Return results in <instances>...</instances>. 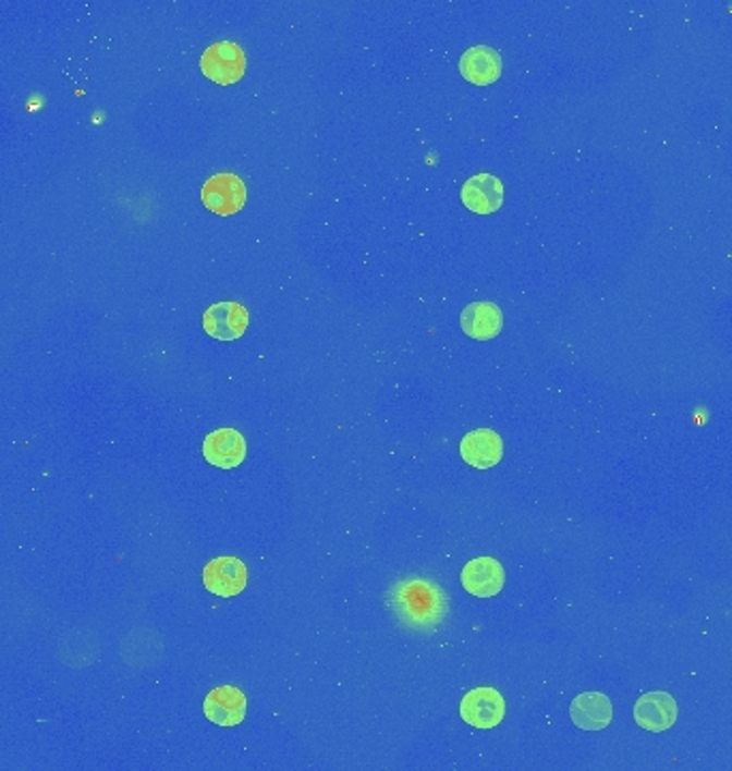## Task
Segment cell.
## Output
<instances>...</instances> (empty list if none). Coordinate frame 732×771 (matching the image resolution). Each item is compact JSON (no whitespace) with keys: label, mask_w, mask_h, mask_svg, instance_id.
I'll return each mask as SVG.
<instances>
[{"label":"cell","mask_w":732,"mask_h":771,"mask_svg":"<svg viewBox=\"0 0 732 771\" xmlns=\"http://www.w3.org/2000/svg\"><path fill=\"white\" fill-rule=\"evenodd\" d=\"M570 718L583 731H602L612 722V703L602 693H583L572 701Z\"/></svg>","instance_id":"cell-13"},{"label":"cell","mask_w":732,"mask_h":771,"mask_svg":"<svg viewBox=\"0 0 732 771\" xmlns=\"http://www.w3.org/2000/svg\"><path fill=\"white\" fill-rule=\"evenodd\" d=\"M204 713L217 726H239L246 715V697L236 686H217L204 701Z\"/></svg>","instance_id":"cell-8"},{"label":"cell","mask_w":732,"mask_h":771,"mask_svg":"<svg viewBox=\"0 0 732 771\" xmlns=\"http://www.w3.org/2000/svg\"><path fill=\"white\" fill-rule=\"evenodd\" d=\"M204 206L221 217L236 215L246 201V187L236 174L221 172L210 176L202 187Z\"/></svg>","instance_id":"cell-4"},{"label":"cell","mask_w":732,"mask_h":771,"mask_svg":"<svg viewBox=\"0 0 732 771\" xmlns=\"http://www.w3.org/2000/svg\"><path fill=\"white\" fill-rule=\"evenodd\" d=\"M501 63L503 61L497 50H492L488 46H474L461 57L459 69L467 82H472L476 86H488L499 79Z\"/></svg>","instance_id":"cell-14"},{"label":"cell","mask_w":732,"mask_h":771,"mask_svg":"<svg viewBox=\"0 0 732 771\" xmlns=\"http://www.w3.org/2000/svg\"><path fill=\"white\" fill-rule=\"evenodd\" d=\"M390 607L407 628L430 633L448 615L443 589L427 578H407L392 587Z\"/></svg>","instance_id":"cell-1"},{"label":"cell","mask_w":732,"mask_h":771,"mask_svg":"<svg viewBox=\"0 0 732 771\" xmlns=\"http://www.w3.org/2000/svg\"><path fill=\"white\" fill-rule=\"evenodd\" d=\"M202 450L210 465L219 469H236L246 458V440L241 431L223 427L206 436Z\"/></svg>","instance_id":"cell-7"},{"label":"cell","mask_w":732,"mask_h":771,"mask_svg":"<svg viewBox=\"0 0 732 771\" xmlns=\"http://www.w3.org/2000/svg\"><path fill=\"white\" fill-rule=\"evenodd\" d=\"M202 580L210 593L219 598H232L244 591L248 573L239 558H215L206 564Z\"/></svg>","instance_id":"cell-5"},{"label":"cell","mask_w":732,"mask_h":771,"mask_svg":"<svg viewBox=\"0 0 732 771\" xmlns=\"http://www.w3.org/2000/svg\"><path fill=\"white\" fill-rule=\"evenodd\" d=\"M461 585L476 598H492L505 585V571L495 558H476L461 571Z\"/></svg>","instance_id":"cell-10"},{"label":"cell","mask_w":732,"mask_h":771,"mask_svg":"<svg viewBox=\"0 0 732 771\" xmlns=\"http://www.w3.org/2000/svg\"><path fill=\"white\" fill-rule=\"evenodd\" d=\"M461 718L474 729H495L505 718L503 695L495 688H474L461 701Z\"/></svg>","instance_id":"cell-3"},{"label":"cell","mask_w":732,"mask_h":771,"mask_svg":"<svg viewBox=\"0 0 732 771\" xmlns=\"http://www.w3.org/2000/svg\"><path fill=\"white\" fill-rule=\"evenodd\" d=\"M679 715V706L669 693L656 690L645 693L634 706V720L640 729L649 733H662L674 726Z\"/></svg>","instance_id":"cell-6"},{"label":"cell","mask_w":732,"mask_h":771,"mask_svg":"<svg viewBox=\"0 0 732 771\" xmlns=\"http://www.w3.org/2000/svg\"><path fill=\"white\" fill-rule=\"evenodd\" d=\"M461 456L476 469H490L503 458V440L492 429L469 431L461 442Z\"/></svg>","instance_id":"cell-11"},{"label":"cell","mask_w":732,"mask_h":771,"mask_svg":"<svg viewBox=\"0 0 732 771\" xmlns=\"http://www.w3.org/2000/svg\"><path fill=\"white\" fill-rule=\"evenodd\" d=\"M461 328L467 336L476 341H490L503 328V314L495 303L488 301L472 303L461 314Z\"/></svg>","instance_id":"cell-15"},{"label":"cell","mask_w":732,"mask_h":771,"mask_svg":"<svg viewBox=\"0 0 732 771\" xmlns=\"http://www.w3.org/2000/svg\"><path fill=\"white\" fill-rule=\"evenodd\" d=\"M204 330L217 341H236L248 328V311L234 301L217 303L204 314Z\"/></svg>","instance_id":"cell-9"},{"label":"cell","mask_w":732,"mask_h":771,"mask_svg":"<svg viewBox=\"0 0 732 771\" xmlns=\"http://www.w3.org/2000/svg\"><path fill=\"white\" fill-rule=\"evenodd\" d=\"M503 195H505L503 183L492 174L472 176L461 189V199L465 208H469L476 215L497 212L503 204Z\"/></svg>","instance_id":"cell-12"},{"label":"cell","mask_w":732,"mask_h":771,"mask_svg":"<svg viewBox=\"0 0 732 771\" xmlns=\"http://www.w3.org/2000/svg\"><path fill=\"white\" fill-rule=\"evenodd\" d=\"M202 73L212 79L219 86H230L236 84L246 71V57L243 50L232 44V41H219L212 44L204 54H202Z\"/></svg>","instance_id":"cell-2"}]
</instances>
